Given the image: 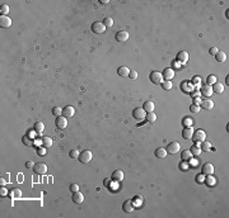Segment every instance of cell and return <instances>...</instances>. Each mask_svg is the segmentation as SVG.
<instances>
[{
	"label": "cell",
	"mask_w": 229,
	"mask_h": 218,
	"mask_svg": "<svg viewBox=\"0 0 229 218\" xmlns=\"http://www.w3.org/2000/svg\"><path fill=\"white\" fill-rule=\"evenodd\" d=\"M191 140L195 141V143H201L203 141L206 140V133L204 129H196L193 131V135H192V138Z\"/></svg>",
	"instance_id": "obj_1"
},
{
	"label": "cell",
	"mask_w": 229,
	"mask_h": 218,
	"mask_svg": "<svg viewBox=\"0 0 229 218\" xmlns=\"http://www.w3.org/2000/svg\"><path fill=\"white\" fill-rule=\"evenodd\" d=\"M91 28H92V32L95 34H102V33H105V31H106V27H105V24H103V22H94Z\"/></svg>",
	"instance_id": "obj_2"
},
{
	"label": "cell",
	"mask_w": 229,
	"mask_h": 218,
	"mask_svg": "<svg viewBox=\"0 0 229 218\" xmlns=\"http://www.w3.org/2000/svg\"><path fill=\"white\" fill-rule=\"evenodd\" d=\"M92 156H93V155H92V152L89 151V150H84L83 152H80L78 159L81 164H88L92 160Z\"/></svg>",
	"instance_id": "obj_3"
},
{
	"label": "cell",
	"mask_w": 229,
	"mask_h": 218,
	"mask_svg": "<svg viewBox=\"0 0 229 218\" xmlns=\"http://www.w3.org/2000/svg\"><path fill=\"white\" fill-rule=\"evenodd\" d=\"M149 79H150V81L153 84H162V81L164 80L162 72H159V71H152L150 75H149Z\"/></svg>",
	"instance_id": "obj_4"
},
{
	"label": "cell",
	"mask_w": 229,
	"mask_h": 218,
	"mask_svg": "<svg viewBox=\"0 0 229 218\" xmlns=\"http://www.w3.org/2000/svg\"><path fill=\"white\" fill-rule=\"evenodd\" d=\"M55 126L57 127V129H65L68 127V118H65L64 116L56 117L55 119Z\"/></svg>",
	"instance_id": "obj_5"
},
{
	"label": "cell",
	"mask_w": 229,
	"mask_h": 218,
	"mask_svg": "<svg viewBox=\"0 0 229 218\" xmlns=\"http://www.w3.org/2000/svg\"><path fill=\"white\" fill-rule=\"evenodd\" d=\"M167 154H172V155H174V154H177V152L181 150V145H179V142H171V143H168V146H167Z\"/></svg>",
	"instance_id": "obj_6"
},
{
	"label": "cell",
	"mask_w": 229,
	"mask_h": 218,
	"mask_svg": "<svg viewBox=\"0 0 229 218\" xmlns=\"http://www.w3.org/2000/svg\"><path fill=\"white\" fill-rule=\"evenodd\" d=\"M145 116H146V112L143 108H136L132 110V117L136 121H143L145 118Z\"/></svg>",
	"instance_id": "obj_7"
},
{
	"label": "cell",
	"mask_w": 229,
	"mask_h": 218,
	"mask_svg": "<svg viewBox=\"0 0 229 218\" xmlns=\"http://www.w3.org/2000/svg\"><path fill=\"white\" fill-rule=\"evenodd\" d=\"M33 170L36 174H38V175H43V174L47 173V166H46V164H43V162H38V164H34Z\"/></svg>",
	"instance_id": "obj_8"
},
{
	"label": "cell",
	"mask_w": 229,
	"mask_h": 218,
	"mask_svg": "<svg viewBox=\"0 0 229 218\" xmlns=\"http://www.w3.org/2000/svg\"><path fill=\"white\" fill-rule=\"evenodd\" d=\"M129 32L127 31H118L116 33V36H114V38H116L117 42H126L127 39H129Z\"/></svg>",
	"instance_id": "obj_9"
},
{
	"label": "cell",
	"mask_w": 229,
	"mask_h": 218,
	"mask_svg": "<svg viewBox=\"0 0 229 218\" xmlns=\"http://www.w3.org/2000/svg\"><path fill=\"white\" fill-rule=\"evenodd\" d=\"M201 174H204V175H212V173H214V165L210 162H206L203 165V169H201Z\"/></svg>",
	"instance_id": "obj_10"
},
{
	"label": "cell",
	"mask_w": 229,
	"mask_h": 218,
	"mask_svg": "<svg viewBox=\"0 0 229 218\" xmlns=\"http://www.w3.org/2000/svg\"><path fill=\"white\" fill-rule=\"evenodd\" d=\"M74 114H75V108L71 107V105H68V107L62 109V116L65 118H71V117H74Z\"/></svg>",
	"instance_id": "obj_11"
},
{
	"label": "cell",
	"mask_w": 229,
	"mask_h": 218,
	"mask_svg": "<svg viewBox=\"0 0 229 218\" xmlns=\"http://www.w3.org/2000/svg\"><path fill=\"white\" fill-rule=\"evenodd\" d=\"M10 26H12V19L8 15H1L0 17V27L1 28H9Z\"/></svg>",
	"instance_id": "obj_12"
},
{
	"label": "cell",
	"mask_w": 229,
	"mask_h": 218,
	"mask_svg": "<svg viewBox=\"0 0 229 218\" xmlns=\"http://www.w3.org/2000/svg\"><path fill=\"white\" fill-rule=\"evenodd\" d=\"M122 209L127 213H131V212L135 211V206H134L132 200H125V203L122 204Z\"/></svg>",
	"instance_id": "obj_13"
},
{
	"label": "cell",
	"mask_w": 229,
	"mask_h": 218,
	"mask_svg": "<svg viewBox=\"0 0 229 218\" xmlns=\"http://www.w3.org/2000/svg\"><path fill=\"white\" fill-rule=\"evenodd\" d=\"M162 75H163V79L171 81L172 79L174 77V70L171 69V67H167V69H164V71L162 72Z\"/></svg>",
	"instance_id": "obj_14"
},
{
	"label": "cell",
	"mask_w": 229,
	"mask_h": 218,
	"mask_svg": "<svg viewBox=\"0 0 229 218\" xmlns=\"http://www.w3.org/2000/svg\"><path fill=\"white\" fill-rule=\"evenodd\" d=\"M201 108L203 109H206V110H211L212 108H214V102H212L211 99H204L201 100Z\"/></svg>",
	"instance_id": "obj_15"
},
{
	"label": "cell",
	"mask_w": 229,
	"mask_h": 218,
	"mask_svg": "<svg viewBox=\"0 0 229 218\" xmlns=\"http://www.w3.org/2000/svg\"><path fill=\"white\" fill-rule=\"evenodd\" d=\"M177 61H178L179 64H186V62L189 61V53H187L186 51L178 52V54H177Z\"/></svg>",
	"instance_id": "obj_16"
},
{
	"label": "cell",
	"mask_w": 229,
	"mask_h": 218,
	"mask_svg": "<svg viewBox=\"0 0 229 218\" xmlns=\"http://www.w3.org/2000/svg\"><path fill=\"white\" fill-rule=\"evenodd\" d=\"M192 135H193L192 127H185V129L182 131V137H183L185 140H191Z\"/></svg>",
	"instance_id": "obj_17"
},
{
	"label": "cell",
	"mask_w": 229,
	"mask_h": 218,
	"mask_svg": "<svg viewBox=\"0 0 229 218\" xmlns=\"http://www.w3.org/2000/svg\"><path fill=\"white\" fill-rule=\"evenodd\" d=\"M117 74H118V76H121V77H127L130 74V69L127 66H120L118 69H117Z\"/></svg>",
	"instance_id": "obj_18"
},
{
	"label": "cell",
	"mask_w": 229,
	"mask_h": 218,
	"mask_svg": "<svg viewBox=\"0 0 229 218\" xmlns=\"http://www.w3.org/2000/svg\"><path fill=\"white\" fill-rule=\"evenodd\" d=\"M41 143H42V146L45 147V148H50V147L52 146V143H54V140L51 137L45 136V137L41 138Z\"/></svg>",
	"instance_id": "obj_19"
},
{
	"label": "cell",
	"mask_w": 229,
	"mask_h": 218,
	"mask_svg": "<svg viewBox=\"0 0 229 218\" xmlns=\"http://www.w3.org/2000/svg\"><path fill=\"white\" fill-rule=\"evenodd\" d=\"M201 94L205 95V97H208V98H210L212 94H214V91H212V88H211V86L206 84V85H204L203 88H201Z\"/></svg>",
	"instance_id": "obj_20"
},
{
	"label": "cell",
	"mask_w": 229,
	"mask_h": 218,
	"mask_svg": "<svg viewBox=\"0 0 229 218\" xmlns=\"http://www.w3.org/2000/svg\"><path fill=\"white\" fill-rule=\"evenodd\" d=\"M124 178H125V175H124V171L122 170H116L112 174V180L113 181H122Z\"/></svg>",
	"instance_id": "obj_21"
},
{
	"label": "cell",
	"mask_w": 229,
	"mask_h": 218,
	"mask_svg": "<svg viewBox=\"0 0 229 218\" xmlns=\"http://www.w3.org/2000/svg\"><path fill=\"white\" fill-rule=\"evenodd\" d=\"M154 155H155V157H158V159H164V157L167 156V150H165L164 147H159V148L155 150Z\"/></svg>",
	"instance_id": "obj_22"
},
{
	"label": "cell",
	"mask_w": 229,
	"mask_h": 218,
	"mask_svg": "<svg viewBox=\"0 0 229 218\" xmlns=\"http://www.w3.org/2000/svg\"><path fill=\"white\" fill-rule=\"evenodd\" d=\"M143 109L146 112V113H150V112H154L155 105H154V103H153L152 100H148V102H145V103H144Z\"/></svg>",
	"instance_id": "obj_23"
},
{
	"label": "cell",
	"mask_w": 229,
	"mask_h": 218,
	"mask_svg": "<svg viewBox=\"0 0 229 218\" xmlns=\"http://www.w3.org/2000/svg\"><path fill=\"white\" fill-rule=\"evenodd\" d=\"M211 88H212V91L216 93V94H222V93L224 91V85L220 84V83H218V81L215 84H212Z\"/></svg>",
	"instance_id": "obj_24"
},
{
	"label": "cell",
	"mask_w": 229,
	"mask_h": 218,
	"mask_svg": "<svg viewBox=\"0 0 229 218\" xmlns=\"http://www.w3.org/2000/svg\"><path fill=\"white\" fill-rule=\"evenodd\" d=\"M73 200H74L76 204L83 203V202H84V195L81 194L80 192H75V193H73Z\"/></svg>",
	"instance_id": "obj_25"
},
{
	"label": "cell",
	"mask_w": 229,
	"mask_h": 218,
	"mask_svg": "<svg viewBox=\"0 0 229 218\" xmlns=\"http://www.w3.org/2000/svg\"><path fill=\"white\" fill-rule=\"evenodd\" d=\"M192 156L193 155L191 154L190 150H185V151L181 152V160L182 161H189V160L192 159Z\"/></svg>",
	"instance_id": "obj_26"
},
{
	"label": "cell",
	"mask_w": 229,
	"mask_h": 218,
	"mask_svg": "<svg viewBox=\"0 0 229 218\" xmlns=\"http://www.w3.org/2000/svg\"><path fill=\"white\" fill-rule=\"evenodd\" d=\"M215 58L218 62H224L227 60V53L223 52V51H218V53L215 54Z\"/></svg>",
	"instance_id": "obj_27"
},
{
	"label": "cell",
	"mask_w": 229,
	"mask_h": 218,
	"mask_svg": "<svg viewBox=\"0 0 229 218\" xmlns=\"http://www.w3.org/2000/svg\"><path fill=\"white\" fill-rule=\"evenodd\" d=\"M190 151H191V154L195 155V156H199V155L201 154V148H200V146L196 145V143H195V145H193L192 147H191Z\"/></svg>",
	"instance_id": "obj_28"
},
{
	"label": "cell",
	"mask_w": 229,
	"mask_h": 218,
	"mask_svg": "<svg viewBox=\"0 0 229 218\" xmlns=\"http://www.w3.org/2000/svg\"><path fill=\"white\" fill-rule=\"evenodd\" d=\"M145 119L148 122H150V123H153V122L157 121V114L154 113V112H150V113H146L145 116Z\"/></svg>",
	"instance_id": "obj_29"
},
{
	"label": "cell",
	"mask_w": 229,
	"mask_h": 218,
	"mask_svg": "<svg viewBox=\"0 0 229 218\" xmlns=\"http://www.w3.org/2000/svg\"><path fill=\"white\" fill-rule=\"evenodd\" d=\"M34 131H36L37 133H41L42 131H45V124H43L42 122H36V123H34Z\"/></svg>",
	"instance_id": "obj_30"
},
{
	"label": "cell",
	"mask_w": 229,
	"mask_h": 218,
	"mask_svg": "<svg viewBox=\"0 0 229 218\" xmlns=\"http://www.w3.org/2000/svg\"><path fill=\"white\" fill-rule=\"evenodd\" d=\"M201 151H210V148H211V145H210V142L208 141H203L201 142Z\"/></svg>",
	"instance_id": "obj_31"
},
{
	"label": "cell",
	"mask_w": 229,
	"mask_h": 218,
	"mask_svg": "<svg viewBox=\"0 0 229 218\" xmlns=\"http://www.w3.org/2000/svg\"><path fill=\"white\" fill-rule=\"evenodd\" d=\"M162 89H164V90H171L172 89V83L168 80H163L162 81Z\"/></svg>",
	"instance_id": "obj_32"
},
{
	"label": "cell",
	"mask_w": 229,
	"mask_h": 218,
	"mask_svg": "<svg viewBox=\"0 0 229 218\" xmlns=\"http://www.w3.org/2000/svg\"><path fill=\"white\" fill-rule=\"evenodd\" d=\"M10 195H12V198H21L22 197V190L21 189H13L12 192H10Z\"/></svg>",
	"instance_id": "obj_33"
},
{
	"label": "cell",
	"mask_w": 229,
	"mask_h": 218,
	"mask_svg": "<svg viewBox=\"0 0 229 218\" xmlns=\"http://www.w3.org/2000/svg\"><path fill=\"white\" fill-rule=\"evenodd\" d=\"M103 24H105L106 28H111V27L113 26V19H112V18H105V20H103Z\"/></svg>",
	"instance_id": "obj_34"
},
{
	"label": "cell",
	"mask_w": 229,
	"mask_h": 218,
	"mask_svg": "<svg viewBox=\"0 0 229 218\" xmlns=\"http://www.w3.org/2000/svg\"><path fill=\"white\" fill-rule=\"evenodd\" d=\"M182 123H183L185 127H191L193 123L192 118H190V117H186V118H183V121H182Z\"/></svg>",
	"instance_id": "obj_35"
},
{
	"label": "cell",
	"mask_w": 229,
	"mask_h": 218,
	"mask_svg": "<svg viewBox=\"0 0 229 218\" xmlns=\"http://www.w3.org/2000/svg\"><path fill=\"white\" fill-rule=\"evenodd\" d=\"M52 114L55 117H60V116H62V108H60V107H55L52 109Z\"/></svg>",
	"instance_id": "obj_36"
},
{
	"label": "cell",
	"mask_w": 229,
	"mask_h": 218,
	"mask_svg": "<svg viewBox=\"0 0 229 218\" xmlns=\"http://www.w3.org/2000/svg\"><path fill=\"white\" fill-rule=\"evenodd\" d=\"M23 143L24 145H27V146H33V140H31L28 136H24L23 137Z\"/></svg>",
	"instance_id": "obj_37"
},
{
	"label": "cell",
	"mask_w": 229,
	"mask_h": 218,
	"mask_svg": "<svg viewBox=\"0 0 229 218\" xmlns=\"http://www.w3.org/2000/svg\"><path fill=\"white\" fill-rule=\"evenodd\" d=\"M0 13H1V15H7L8 13H9V7H8L7 4H3L1 9H0Z\"/></svg>",
	"instance_id": "obj_38"
},
{
	"label": "cell",
	"mask_w": 229,
	"mask_h": 218,
	"mask_svg": "<svg viewBox=\"0 0 229 218\" xmlns=\"http://www.w3.org/2000/svg\"><path fill=\"white\" fill-rule=\"evenodd\" d=\"M79 155H80V154H79L78 150H71V151L69 152V156L71 157V159H78Z\"/></svg>",
	"instance_id": "obj_39"
},
{
	"label": "cell",
	"mask_w": 229,
	"mask_h": 218,
	"mask_svg": "<svg viewBox=\"0 0 229 218\" xmlns=\"http://www.w3.org/2000/svg\"><path fill=\"white\" fill-rule=\"evenodd\" d=\"M215 83H216V76H215V75H210L209 77H208V85L211 86L212 84H215Z\"/></svg>",
	"instance_id": "obj_40"
},
{
	"label": "cell",
	"mask_w": 229,
	"mask_h": 218,
	"mask_svg": "<svg viewBox=\"0 0 229 218\" xmlns=\"http://www.w3.org/2000/svg\"><path fill=\"white\" fill-rule=\"evenodd\" d=\"M215 180H216V179L212 178L211 175H206V183H208L209 185H214L215 184Z\"/></svg>",
	"instance_id": "obj_41"
},
{
	"label": "cell",
	"mask_w": 229,
	"mask_h": 218,
	"mask_svg": "<svg viewBox=\"0 0 229 218\" xmlns=\"http://www.w3.org/2000/svg\"><path fill=\"white\" fill-rule=\"evenodd\" d=\"M129 77H130V79H132V80H135V79H138V72H136L135 70H130Z\"/></svg>",
	"instance_id": "obj_42"
},
{
	"label": "cell",
	"mask_w": 229,
	"mask_h": 218,
	"mask_svg": "<svg viewBox=\"0 0 229 218\" xmlns=\"http://www.w3.org/2000/svg\"><path fill=\"white\" fill-rule=\"evenodd\" d=\"M70 192H71V193L79 192V185L78 184H71V185H70Z\"/></svg>",
	"instance_id": "obj_43"
},
{
	"label": "cell",
	"mask_w": 229,
	"mask_h": 218,
	"mask_svg": "<svg viewBox=\"0 0 229 218\" xmlns=\"http://www.w3.org/2000/svg\"><path fill=\"white\" fill-rule=\"evenodd\" d=\"M190 110L192 112V113H199V110H200V108H199V105H195V104H192L190 107Z\"/></svg>",
	"instance_id": "obj_44"
},
{
	"label": "cell",
	"mask_w": 229,
	"mask_h": 218,
	"mask_svg": "<svg viewBox=\"0 0 229 218\" xmlns=\"http://www.w3.org/2000/svg\"><path fill=\"white\" fill-rule=\"evenodd\" d=\"M204 174H200V175H197L196 176V180H197V183H204L205 181V178H204Z\"/></svg>",
	"instance_id": "obj_45"
},
{
	"label": "cell",
	"mask_w": 229,
	"mask_h": 218,
	"mask_svg": "<svg viewBox=\"0 0 229 218\" xmlns=\"http://www.w3.org/2000/svg\"><path fill=\"white\" fill-rule=\"evenodd\" d=\"M45 154H46V150H45V148H41V147H38V148H37V155H38V156H43Z\"/></svg>",
	"instance_id": "obj_46"
},
{
	"label": "cell",
	"mask_w": 229,
	"mask_h": 218,
	"mask_svg": "<svg viewBox=\"0 0 229 218\" xmlns=\"http://www.w3.org/2000/svg\"><path fill=\"white\" fill-rule=\"evenodd\" d=\"M0 195L1 197H5V195H8V189L4 186H1V189H0Z\"/></svg>",
	"instance_id": "obj_47"
},
{
	"label": "cell",
	"mask_w": 229,
	"mask_h": 218,
	"mask_svg": "<svg viewBox=\"0 0 229 218\" xmlns=\"http://www.w3.org/2000/svg\"><path fill=\"white\" fill-rule=\"evenodd\" d=\"M218 51H219V50H218L216 47H211V48L209 50V53H210V54H212V56H215V54L218 53Z\"/></svg>",
	"instance_id": "obj_48"
},
{
	"label": "cell",
	"mask_w": 229,
	"mask_h": 218,
	"mask_svg": "<svg viewBox=\"0 0 229 218\" xmlns=\"http://www.w3.org/2000/svg\"><path fill=\"white\" fill-rule=\"evenodd\" d=\"M33 166H34V162L32 161V160H29V161L26 162V167L27 169H33Z\"/></svg>",
	"instance_id": "obj_49"
},
{
	"label": "cell",
	"mask_w": 229,
	"mask_h": 218,
	"mask_svg": "<svg viewBox=\"0 0 229 218\" xmlns=\"http://www.w3.org/2000/svg\"><path fill=\"white\" fill-rule=\"evenodd\" d=\"M179 167H181L183 171H186L187 169H189V165H187V164H186V161H183V162L181 164V165H179Z\"/></svg>",
	"instance_id": "obj_50"
},
{
	"label": "cell",
	"mask_w": 229,
	"mask_h": 218,
	"mask_svg": "<svg viewBox=\"0 0 229 218\" xmlns=\"http://www.w3.org/2000/svg\"><path fill=\"white\" fill-rule=\"evenodd\" d=\"M200 99H199V98H195V99H193V104H195V105H199V104H200Z\"/></svg>",
	"instance_id": "obj_51"
},
{
	"label": "cell",
	"mask_w": 229,
	"mask_h": 218,
	"mask_svg": "<svg viewBox=\"0 0 229 218\" xmlns=\"http://www.w3.org/2000/svg\"><path fill=\"white\" fill-rule=\"evenodd\" d=\"M99 3H101V4H102V5H107L110 1H108V0H101Z\"/></svg>",
	"instance_id": "obj_52"
},
{
	"label": "cell",
	"mask_w": 229,
	"mask_h": 218,
	"mask_svg": "<svg viewBox=\"0 0 229 218\" xmlns=\"http://www.w3.org/2000/svg\"><path fill=\"white\" fill-rule=\"evenodd\" d=\"M199 81H200V77L195 76V77H193V83H199Z\"/></svg>",
	"instance_id": "obj_53"
},
{
	"label": "cell",
	"mask_w": 229,
	"mask_h": 218,
	"mask_svg": "<svg viewBox=\"0 0 229 218\" xmlns=\"http://www.w3.org/2000/svg\"><path fill=\"white\" fill-rule=\"evenodd\" d=\"M225 81H227V85L229 84V75H227V79H225Z\"/></svg>",
	"instance_id": "obj_54"
}]
</instances>
